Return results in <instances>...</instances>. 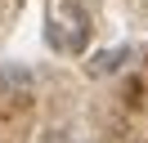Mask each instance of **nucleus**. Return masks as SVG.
Here are the masks:
<instances>
[{
	"instance_id": "nucleus-1",
	"label": "nucleus",
	"mask_w": 148,
	"mask_h": 143,
	"mask_svg": "<svg viewBox=\"0 0 148 143\" xmlns=\"http://www.w3.org/2000/svg\"><path fill=\"white\" fill-rule=\"evenodd\" d=\"M126 58H130V49H121V45H117V49H108V54H99V58L90 63V76H108V72H117V67H121V63H126Z\"/></svg>"
},
{
	"instance_id": "nucleus-2",
	"label": "nucleus",
	"mask_w": 148,
	"mask_h": 143,
	"mask_svg": "<svg viewBox=\"0 0 148 143\" xmlns=\"http://www.w3.org/2000/svg\"><path fill=\"white\" fill-rule=\"evenodd\" d=\"M0 76L9 80V85H18V89H27V85H32V72H23V67H5Z\"/></svg>"
},
{
	"instance_id": "nucleus-3",
	"label": "nucleus",
	"mask_w": 148,
	"mask_h": 143,
	"mask_svg": "<svg viewBox=\"0 0 148 143\" xmlns=\"http://www.w3.org/2000/svg\"><path fill=\"white\" fill-rule=\"evenodd\" d=\"M40 143H72V134H67V130H45Z\"/></svg>"
}]
</instances>
